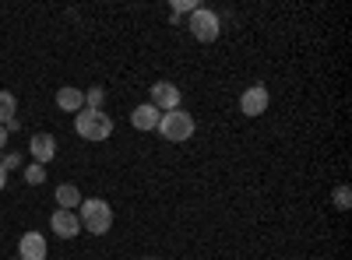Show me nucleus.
Segmentation results:
<instances>
[{
    "label": "nucleus",
    "mask_w": 352,
    "mask_h": 260,
    "mask_svg": "<svg viewBox=\"0 0 352 260\" xmlns=\"http://www.w3.org/2000/svg\"><path fill=\"white\" fill-rule=\"evenodd\" d=\"M78 222L92 236H106L113 228V208L106 204L102 197H88V200H81V208H78Z\"/></svg>",
    "instance_id": "f257e3e1"
},
{
    "label": "nucleus",
    "mask_w": 352,
    "mask_h": 260,
    "mask_svg": "<svg viewBox=\"0 0 352 260\" xmlns=\"http://www.w3.org/2000/svg\"><path fill=\"white\" fill-rule=\"evenodd\" d=\"M155 130L162 134V141L184 144V141H190V137H194L197 123H194L190 113H184V109H169V113H162V117H159V127H155Z\"/></svg>",
    "instance_id": "f03ea898"
},
{
    "label": "nucleus",
    "mask_w": 352,
    "mask_h": 260,
    "mask_svg": "<svg viewBox=\"0 0 352 260\" xmlns=\"http://www.w3.org/2000/svg\"><path fill=\"white\" fill-rule=\"evenodd\" d=\"M74 130L85 141H106L113 134V120L102 109H81V113H74Z\"/></svg>",
    "instance_id": "7ed1b4c3"
},
{
    "label": "nucleus",
    "mask_w": 352,
    "mask_h": 260,
    "mask_svg": "<svg viewBox=\"0 0 352 260\" xmlns=\"http://www.w3.org/2000/svg\"><path fill=\"white\" fill-rule=\"evenodd\" d=\"M187 28H190V36H194L197 43H215V39L222 36V18H219L212 8H197V11L190 14Z\"/></svg>",
    "instance_id": "20e7f679"
},
{
    "label": "nucleus",
    "mask_w": 352,
    "mask_h": 260,
    "mask_svg": "<svg viewBox=\"0 0 352 260\" xmlns=\"http://www.w3.org/2000/svg\"><path fill=\"white\" fill-rule=\"evenodd\" d=\"M268 102H272L268 88H264V84H250V88L240 95V113L254 120V117H261V113H268Z\"/></svg>",
    "instance_id": "39448f33"
},
{
    "label": "nucleus",
    "mask_w": 352,
    "mask_h": 260,
    "mask_svg": "<svg viewBox=\"0 0 352 260\" xmlns=\"http://www.w3.org/2000/svg\"><path fill=\"white\" fill-rule=\"evenodd\" d=\"M180 102H184V92L176 88L173 81H159V84H152V106H155L159 113L180 109Z\"/></svg>",
    "instance_id": "423d86ee"
},
{
    "label": "nucleus",
    "mask_w": 352,
    "mask_h": 260,
    "mask_svg": "<svg viewBox=\"0 0 352 260\" xmlns=\"http://www.w3.org/2000/svg\"><path fill=\"white\" fill-rule=\"evenodd\" d=\"M50 228H53V236H60V239H74V236H78V228H81L78 211H64V208H56V211H53V218H50Z\"/></svg>",
    "instance_id": "0eeeda50"
},
{
    "label": "nucleus",
    "mask_w": 352,
    "mask_h": 260,
    "mask_svg": "<svg viewBox=\"0 0 352 260\" xmlns=\"http://www.w3.org/2000/svg\"><path fill=\"white\" fill-rule=\"evenodd\" d=\"M50 250H46V239L43 233H25L18 239V260H46Z\"/></svg>",
    "instance_id": "6e6552de"
},
{
    "label": "nucleus",
    "mask_w": 352,
    "mask_h": 260,
    "mask_svg": "<svg viewBox=\"0 0 352 260\" xmlns=\"http://www.w3.org/2000/svg\"><path fill=\"white\" fill-rule=\"evenodd\" d=\"M159 117H162V113H159L152 102L134 106V113H131V127H134V130H141V134H148V130H155V127H159Z\"/></svg>",
    "instance_id": "1a4fd4ad"
},
{
    "label": "nucleus",
    "mask_w": 352,
    "mask_h": 260,
    "mask_svg": "<svg viewBox=\"0 0 352 260\" xmlns=\"http://www.w3.org/2000/svg\"><path fill=\"white\" fill-rule=\"evenodd\" d=\"M28 152H32V158H36L39 165L53 162V155H56V137H53V134H36L32 141H28Z\"/></svg>",
    "instance_id": "9d476101"
},
{
    "label": "nucleus",
    "mask_w": 352,
    "mask_h": 260,
    "mask_svg": "<svg viewBox=\"0 0 352 260\" xmlns=\"http://www.w3.org/2000/svg\"><path fill=\"white\" fill-rule=\"evenodd\" d=\"M53 200H56V208H64V211H78L85 197H81V190L74 183H60L53 190Z\"/></svg>",
    "instance_id": "9b49d317"
},
{
    "label": "nucleus",
    "mask_w": 352,
    "mask_h": 260,
    "mask_svg": "<svg viewBox=\"0 0 352 260\" xmlns=\"http://www.w3.org/2000/svg\"><path fill=\"white\" fill-rule=\"evenodd\" d=\"M56 106H60L64 113H81L85 109V92L78 88V84H64V88L56 92Z\"/></svg>",
    "instance_id": "f8f14e48"
},
{
    "label": "nucleus",
    "mask_w": 352,
    "mask_h": 260,
    "mask_svg": "<svg viewBox=\"0 0 352 260\" xmlns=\"http://www.w3.org/2000/svg\"><path fill=\"white\" fill-rule=\"evenodd\" d=\"M18 117V99L11 92H0V127H8Z\"/></svg>",
    "instance_id": "ddd939ff"
},
{
    "label": "nucleus",
    "mask_w": 352,
    "mask_h": 260,
    "mask_svg": "<svg viewBox=\"0 0 352 260\" xmlns=\"http://www.w3.org/2000/svg\"><path fill=\"white\" fill-rule=\"evenodd\" d=\"M102 102H106V88H102V84H96V88L85 92V109H102Z\"/></svg>",
    "instance_id": "4468645a"
},
{
    "label": "nucleus",
    "mask_w": 352,
    "mask_h": 260,
    "mask_svg": "<svg viewBox=\"0 0 352 260\" xmlns=\"http://www.w3.org/2000/svg\"><path fill=\"white\" fill-rule=\"evenodd\" d=\"M43 180H46V165H39V162L25 165V183H28V187H39Z\"/></svg>",
    "instance_id": "2eb2a0df"
},
{
    "label": "nucleus",
    "mask_w": 352,
    "mask_h": 260,
    "mask_svg": "<svg viewBox=\"0 0 352 260\" xmlns=\"http://www.w3.org/2000/svg\"><path fill=\"white\" fill-rule=\"evenodd\" d=\"M335 208H338V211H349V208H352V190H349L345 183L335 187Z\"/></svg>",
    "instance_id": "dca6fc26"
},
{
    "label": "nucleus",
    "mask_w": 352,
    "mask_h": 260,
    "mask_svg": "<svg viewBox=\"0 0 352 260\" xmlns=\"http://www.w3.org/2000/svg\"><path fill=\"white\" fill-rule=\"evenodd\" d=\"M201 4L197 0H173V18H180V14H194Z\"/></svg>",
    "instance_id": "f3484780"
},
{
    "label": "nucleus",
    "mask_w": 352,
    "mask_h": 260,
    "mask_svg": "<svg viewBox=\"0 0 352 260\" xmlns=\"http://www.w3.org/2000/svg\"><path fill=\"white\" fill-rule=\"evenodd\" d=\"M0 165H4V169L11 172V169H18V165H21V155H18V152H8L4 158H0Z\"/></svg>",
    "instance_id": "a211bd4d"
},
{
    "label": "nucleus",
    "mask_w": 352,
    "mask_h": 260,
    "mask_svg": "<svg viewBox=\"0 0 352 260\" xmlns=\"http://www.w3.org/2000/svg\"><path fill=\"white\" fill-rule=\"evenodd\" d=\"M4 148H8V130L0 127V152H4Z\"/></svg>",
    "instance_id": "6ab92c4d"
},
{
    "label": "nucleus",
    "mask_w": 352,
    "mask_h": 260,
    "mask_svg": "<svg viewBox=\"0 0 352 260\" xmlns=\"http://www.w3.org/2000/svg\"><path fill=\"white\" fill-rule=\"evenodd\" d=\"M4 187H8V169L0 165V190H4Z\"/></svg>",
    "instance_id": "aec40b11"
},
{
    "label": "nucleus",
    "mask_w": 352,
    "mask_h": 260,
    "mask_svg": "<svg viewBox=\"0 0 352 260\" xmlns=\"http://www.w3.org/2000/svg\"><path fill=\"white\" fill-rule=\"evenodd\" d=\"M144 260H159V257H144Z\"/></svg>",
    "instance_id": "412c9836"
},
{
    "label": "nucleus",
    "mask_w": 352,
    "mask_h": 260,
    "mask_svg": "<svg viewBox=\"0 0 352 260\" xmlns=\"http://www.w3.org/2000/svg\"><path fill=\"white\" fill-rule=\"evenodd\" d=\"M14 260H18V257H14Z\"/></svg>",
    "instance_id": "4be33fe9"
}]
</instances>
